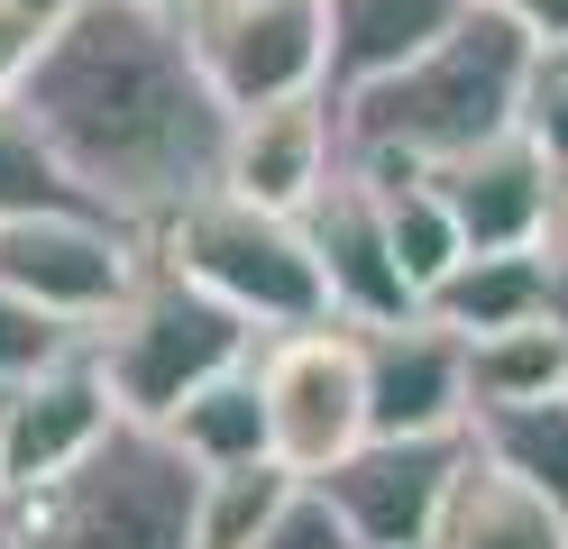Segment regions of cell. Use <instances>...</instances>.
<instances>
[{"label":"cell","instance_id":"8","mask_svg":"<svg viewBox=\"0 0 568 549\" xmlns=\"http://www.w3.org/2000/svg\"><path fill=\"white\" fill-rule=\"evenodd\" d=\"M468 458H477V430H367L339 467H322V486L339 495L367 549H432Z\"/></svg>","mask_w":568,"mask_h":549},{"label":"cell","instance_id":"1","mask_svg":"<svg viewBox=\"0 0 568 549\" xmlns=\"http://www.w3.org/2000/svg\"><path fill=\"white\" fill-rule=\"evenodd\" d=\"M19 101L47 120L83 193L138 230H156L221 183L239 120L211 83L184 10H165V0H83L47 37Z\"/></svg>","mask_w":568,"mask_h":549},{"label":"cell","instance_id":"25","mask_svg":"<svg viewBox=\"0 0 568 549\" xmlns=\"http://www.w3.org/2000/svg\"><path fill=\"white\" fill-rule=\"evenodd\" d=\"M257 549H367V540H358V522L339 512V495L322 476H303V486L275 504V522L257 531Z\"/></svg>","mask_w":568,"mask_h":549},{"label":"cell","instance_id":"27","mask_svg":"<svg viewBox=\"0 0 568 549\" xmlns=\"http://www.w3.org/2000/svg\"><path fill=\"white\" fill-rule=\"evenodd\" d=\"M47 19H28V10H10L0 0V101H19L28 92V73H38V55H47Z\"/></svg>","mask_w":568,"mask_h":549},{"label":"cell","instance_id":"4","mask_svg":"<svg viewBox=\"0 0 568 549\" xmlns=\"http://www.w3.org/2000/svg\"><path fill=\"white\" fill-rule=\"evenodd\" d=\"M148 238H156L165 266H184L193 284L221 293V303H239L266 339L275 329H303V321H339L303 211H266V202L230 193V183H211V193H193L174 220H156Z\"/></svg>","mask_w":568,"mask_h":549},{"label":"cell","instance_id":"11","mask_svg":"<svg viewBox=\"0 0 568 549\" xmlns=\"http://www.w3.org/2000/svg\"><path fill=\"white\" fill-rule=\"evenodd\" d=\"M348 165V129H339V92H284L230 120V156L221 183L266 211H303L322 183Z\"/></svg>","mask_w":568,"mask_h":549},{"label":"cell","instance_id":"17","mask_svg":"<svg viewBox=\"0 0 568 549\" xmlns=\"http://www.w3.org/2000/svg\"><path fill=\"white\" fill-rule=\"evenodd\" d=\"M432 549H568V512L477 449L449 512H440V531H432Z\"/></svg>","mask_w":568,"mask_h":549},{"label":"cell","instance_id":"22","mask_svg":"<svg viewBox=\"0 0 568 549\" xmlns=\"http://www.w3.org/2000/svg\"><path fill=\"white\" fill-rule=\"evenodd\" d=\"M303 476L284 458H239V467H202V522L193 549H257V531L275 522V504L294 495Z\"/></svg>","mask_w":568,"mask_h":549},{"label":"cell","instance_id":"2","mask_svg":"<svg viewBox=\"0 0 568 549\" xmlns=\"http://www.w3.org/2000/svg\"><path fill=\"white\" fill-rule=\"evenodd\" d=\"M531 37L505 19L495 0H477L440 47H422L413 64L376 73V83L339 92V129L348 156H404V165H449L468 146L523 129V73H531Z\"/></svg>","mask_w":568,"mask_h":549},{"label":"cell","instance_id":"7","mask_svg":"<svg viewBox=\"0 0 568 549\" xmlns=\"http://www.w3.org/2000/svg\"><path fill=\"white\" fill-rule=\"evenodd\" d=\"M148 230L120 211H101V202H64V211H19V220H0V275H10L28 303H47L64 321H83L101 329L129 293L138 275H148Z\"/></svg>","mask_w":568,"mask_h":549},{"label":"cell","instance_id":"21","mask_svg":"<svg viewBox=\"0 0 568 549\" xmlns=\"http://www.w3.org/2000/svg\"><path fill=\"white\" fill-rule=\"evenodd\" d=\"M376 193H385V230H395V256H404V275L422 284V303L449 284V266L468 256V220L449 211L440 193V174H367Z\"/></svg>","mask_w":568,"mask_h":549},{"label":"cell","instance_id":"30","mask_svg":"<svg viewBox=\"0 0 568 549\" xmlns=\"http://www.w3.org/2000/svg\"><path fill=\"white\" fill-rule=\"evenodd\" d=\"M10 394H19V385L0 376V486H10Z\"/></svg>","mask_w":568,"mask_h":549},{"label":"cell","instance_id":"20","mask_svg":"<svg viewBox=\"0 0 568 549\" xmlns=\"http://www.w3.org/2000/svg\"><path fill=\"white\" fill-rule=\"evenodd\" d=\"M477 449L523 476L531 495H550L568 512V394H531V403H486L477 413Z\"/></svg>","mask_w":568,"mask_h":549},{"label":"cell","instance_id":"23","mask_svg":"<svg viewBox=\"0 0 568 549\" xmlns=\"http://www.w3.org/2000/svg\"><path fill=\"white\" fill-rule=\"evenodd\" d=\"M64 202H92L74 165L55 156V138L47 120L28 101H0V220H19V211H64Z\"/></svg>","mask_w":568,"mask_h":549},{"label":"cell","instance_id":"28","mask_svg":"<svg viewBox=\"0 0 568 549\" xmlns=\"http://www.w3.org/2000/svg\"><path fill=\"white\" fill-rule=\"evenodd\" d=\"M505 19H523L531 37H568V0H495Z\"/></svg>","mask_w":568,"mask_h":549},{"label":"cell","instance_id":"31","mask_svg":"<svg viewBox=\"0 0 568 549\" xmlns=\"http://www.w3.org/2000/svg\"><path fill=\"white\" fill-rule=\"evenodd\" d=\"M165 10H193V0H165Z\"/></svg>","mask_w":568,"mask_h":549},{"label":"cell","instance_id":"3","mask_svg":"<svg viewBox=\"0 0 568 549\" xmlns=\"http://www.w3.org/2000/svg\"><path fill=\"white\" fill-rule=\"evenodd\" d=\"M10 549H193L202 458L165 421L120 413L74 467L0 495Z\"/></svg>","mask_w":568,"mask_h":549},{"label":"cell","instance_id":"9","mask_svg":"<svg viewBox=\"0 0 568 549\" xmlns=\"http://www.w3.org/2000/svg\"><path fill=\"white\" fill-rule=\"evenodd\" d=\"M184 28L230 110L331 92V0H193Z\"/></svg>","mask_w":568,"mask_h":549},{"label":"cell","instance_id":"26","mask_svg":"<svg viewBox=\"0 0 568 549\" xmlns=\"http://www.w3.org/2000/svg\"><path fill=\"white\" fill-rule=\"evenodd\" d=\"M523 138H541L550 156L568 165V37H541L523 73Z\"/></svg>","mask_w":568,"mask_h":549},{"label":"cell","instance_id":"10","mask_svg":"<svg viewBox=\"0 0 568 549\" xmlns=\"http://www.w3.org/2000/svg\"><path fill=\"white\" fill-rule=\"evenodd\" d=\"M303 230H312V247H322V275H331L339 321L376 329V321H413L422 312V284L404 275L395 230H385V193L358 165H339L322 193L303 202Z\"/></svg>","mask_w":568,"mask_h":549},{"label":"cell","instance_id":"6","mask_svg":"<svg viewBox=\"0 0 568 549\" xmlns=\"http://www.w3.org/2000/svg\"><path fill=\"white\" fill-rule=\"evenodd\" d=\"M257 376H266V413H275V458L294 476L339 467L376 430L367 421V329L358 321L275 329L257 348Z\"/></svg>","mask_w":568,"mask_h":549},{"label":"cell","instance_id":"13","mask_svg":"<svg viewBox=\"0 0 568 549\" xmlns=\"http://www.w3.org/2000/svg\"><path fill=\"white\" fill-rule=\"evenodd\" d=\"M440 174V193H449V211L468 220V247H531V238H550V211H559V156L541 138H523V129H505V138H486V146H468V156H449V165H432Z\"/></svg>","mask_w":568,"mask_h":549},{"label":"cell","instance_id":"15","mask_svg":"<svg viewBox=\"0 0 568 549\" xmlns=\"http://www.w3.org/2000/svg\"><path fill=\"white\" fill-rule=\"evenodd\" d=\"M422 312H432V321H449L458 339L559 312V266H550V238H531V247H468V256L449 266V284H440Z\"/></svg>","mask_w":568,"mask_h":549},{"label":"cell","instance_id":"14","mask_svg":"<svg viewBox=\"0 0 568 549\" xmlns=\"http://www.w3.org/2000/svg\"><path fill=\"white\" fill-rule=\"evenodd\" d=\"M111 421H120V385H111V366H101V348L83 339L74 357L38 366V376L10 394V486H0V495L38 486V476H55V467H74Z\"/></svg>","mask_w":568,"mask_h":549},{"label":"cell","instance_id":"12","mask_svg":"<svg viewBox=\"0 0 568 549\" xmlns=\"http://www.w3.org/2000/svg\"><path fill=\"white\" fill-rule=\"evenodd\" d=\"M367 421L376 430H477L468 339L449 321H376L367 329Z\"/></svg>","mask_w":568,"mask_h":549},{"label":"cell","instance_id":"18","mask_svg":"<svg viewBox=\"0 0 568 549\" xmlns=\"http://www.w3.org/2000/svg\"><path fill=\"white\" fill-rule=\"evenodd\" d=\"M165 430L184 439L202 467L275 458V413H266V376H257V357H247V366H230V376H211V385H193V394L165 413Z\"/></svg>","mask_w":568,"mask_h":549},{"label":"cell","instance_id":"29","mask_svg":"<svg viewBox=\"0 0 568 549\" xmlns=\"http://www.w3.org/2000/svg\"><path fill=\"white\" fill-rule=\"evenodd\" d=\"M10 10H28V19H47V28H64V19L83 10V0H10Z\"/></svg>","mask_w":568,"mask_h":549},{"label":"cell","instance_id":"32","mask_svg":"<svg viewBox=\"0 0 568 549\" xmlns=\"http://www.w3.org/2000/svg\"><path fill=\"white\" fill-rule=\"evenodd\" d=\"M0 549H10V522H0Z\"/></svg>","mask_w":568,"mask_h":549},{"label":"cell","instance_id":"5","mask_svg":"<svg viewBox=\"0 0 568 549\" xmlns=\"http://www.w3.org/2000/svg\"><path fill=\"white\" fill-rule=\"evenodd\" d=\"M148 247H156V238H148ZM92 348H101V366H111V385H120V413L165 421L193 385H211V376H230V366L257 357L266 329L247 321L239 303H221L211 284H193L184 266L148 256L138 293L92 329Z\"/></svg>","mask_w":568,"mask_h":549},{"label":"cell","instance_id":"19","mask_svg":"<svg viewBox=\"0 0 568 549\" xmlns=\"http://www.w3.org/2000/svg\"><path fill=\"white\" fill-rule=\"evenodd\" d=\"M468 385L477 413L486 403H531V394H568V321H514V329H477L468 339Z\"/></svg>","mask_w":568,"mask_h":549},{"label":"cell","instance_id":"16","mask_svg":"<svg viewBox=\"0 0 568 549\" xmlns=\"http://www.w3.org/2000/svg\"><path fill=\"white\" fill-rule=\"evenodd\" d=\"M468 10L477 0H331V92H358V83H376V73L413 64Z\"/></svg>","mask_w":568,"mask_h":549},{"label":"cell","instance_id":"24","mask_svg":"<svg viewBox=\"0 0 568 549\" xmlns=\"http://www.w3.org/2000/svg\"><path fill=\"white\" fill-rule=\"evenodd\" d=\"M92 339L83 321H64V312H47V303H28V293L0 275V376L10 385H28L38 366H55V357H74Z\"/></svg>","mask_w":568,"mask_h":549}]
</instances>
